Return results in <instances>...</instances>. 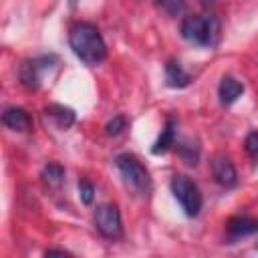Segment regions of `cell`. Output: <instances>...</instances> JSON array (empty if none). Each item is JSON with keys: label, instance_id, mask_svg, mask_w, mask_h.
<instances>
[{"label": "cell", "instance_id": "obj_3", "mask_svg": "<svg viewBox=\"0 0 258 258\" xmlns=\"http://www.w3.org/2000/svg\"><path fill=\"white\" fill-rule=\"evenodd\" d=\"M115 165L123 177V181L137 194L147 196L151 189V177L145 165L133 155V153H119L115 157Z\"/></svg>", "mask_w": 258, "mask_h": 258}, {"label": "cell", "instance_id": "obj_10", "mask_svg": "<svg viewBox=\"0 0 258 258\" xmlns=\"http://www.w3.org/2000/svg\"><path fill=\"white\" fill-rule=\"evenodd\" d=\"M226 226H228L230 238H234V240L258 232V220L256 218H250V216H234V218L228 220Z\"/></svg>", "mask_w": 258, "mask_h": 258}, {"label": "cell", "instance_id": "obj_5", "mask_svg": "<svg viewBox=\"0 0 258 258\" xmlns=\"http://www.w3.org/2000/svg\"><path fill=\"white\" fill-rule=\"evenodd\" d=\"M95 226L101 236L107 240H117L123 236V222L121 212L115 204H101L95 210Z\"/></svg>", "mask_w": 258, "mask_h": 258}, {"label": "cell", "instance_id": "obj_17", "mask_svg": "<svg viewBox=\"0 0 258 258\" xmlns=\"http://www.w3.org/2000/svg\"><path fill=\"white\" fill-rule=\"evenodd\" d=\"M123 129H127V119L123 115H115L107 125H105V133L107 135H119Z\"/></svg>", "mask_w": 258, "mask_h": 258}, {"label": "cell", "instance_id": "obj_18", "mask_svg": "<svg viewBox=\"0 0 258 258\" xmlns=\"http://www.w3.org/2000/svg\"><path fill=\"white\" fill-rule=\"evenodd\" d=\"M244 147H246V153L258 163V131L248 133V137L244 141Z\"/></svg>", "mask_w": 258, "mask_h": 258}, {"label": "cell", "instance_id": "obj_16", "mask_svg": "<svg viewBox=\"0 0 258 258\" xmlns=\"http://www.w3.org/2000/svg\"><path fill=\"white\" fill-rule=\"evenodd\" d=\"M79 198L85 206H91L95 200V185L89 179H81L79 181Z\"/></svg>", "mask_w": 258, "mask_h": 258}, {"label": "cell", "instance_id": "obj_6", "mask_svg": "<svg viewBox=\"0 0 258 258\" xmlns=\"http://www.w3.org/2000/svg\"><path fill=\"white\" fill-rule=\"evenodd\" d=\"M52 62H56L54 54L48 56H36V58H28L20 64L18 69V79L26 89H38L42 83V75L52 67Z\"/></svg>", "mask_w": 258, "mask_h": 258}, {"label": "cell", "instance_id": "obj_4", "mask_svg": "<svg viewBox=\"0 0 258 258\" xmlns=\"http://www.w3.org/2000/svg\"><path fill=\"white\" fill-rule=\"evenodd\" d=\"M171 194L173 198L179 202L181 210L185 212V216L196 218L202 210V194L198 189V185L183 173H175L171 177Z\"/></svg>", "mask_w": 258, "mask_h": 258}, {"label": "cell", "instance_id": "obj_15", "mask_svg": "<svg viewBox=\"0 0 258 258\" xmlns=\"http://www.w3.org/2000/svg\"><path fill=\"white\" fill-rule=\"evenodd\" d=\"M177 151L181 155V159L187 163V165H196L198 163V147H194L189 141H183L177 145Z\"/></svg>", "mask_w": 258, "mask_h": 258}, {"label": "cell", "instance_id": "obj_9", "mask_svg": "<svg viewBox=\"0 0 258 258\" xmlns=\"http://www.w3.org/2000/svg\"><path fill=\"white\" fill-rule=\"evenodd\" d=\"M242 93H244V85H242L238 79H234V77H230V75L222 77V81H220V85H218V97H220V103H222V105H232V103H236Z\"/></svg>", "mask_w": 258, "mask_h": 258}, {"label": "cell", "instance_id": "obj_12", "mask_svg": "<svg viewBox=\"0 0 258 258\" xmlns=\"http://www.w3.org/2000/svg\"><path fill=\"white\" fill-rule=\"evenodd\" d=\"M189 81H191L189 73H185V69L177 60H167V64H165V83H167V87L183 89V87L189 85Z\"/></svg>", "mask_w": 258, "mask_h": 258}, {"label": "cell", "instance_id": "obj_11", "mask_svg": "<svg viewBox=\"0 0 258 258\" xmlns=\"http://www.w3.org/2000/svg\"><path fill=\"white\" fill-rule=\"evenodd\" d=\"M175 129H177L175 119H173V117H167V121H165V125H163V129H161V133H159V137L155 139V143H153V147H151V153H153V155H161V153L169 151V149L175 145Z\"/></svg>", "mask_w": 258, "mask_h": 258}, {"label": "cell", "instance_id": "obj_1", "mask_svg": "<svg viewBox=\"0 0 258 258\" xmlns=\"http://www.w3.org/2000/svg\"><path fill=\"white\" fill-rule=\"evenodd\" d=\"M69 46L75 56L89 67H95L107 58V44L99 28L91 22H75L69 28Z\"/></svg>", "mask_w": 258, "mask_h": 258}, {"label": "cell", "instance_id": "obj_14", "mask_svg": "<svg viewBox=\"0 0 258 258\" xmlns=\"http://www.w3.org/2000/svg\"><path fill=\"white\" fill-rule=\"evenodd\" d=\"M40 177H42V181L48 187H60L62 181H64V167L58 165V163H54V161H50V163H46L42 167Z\"/></svg>", "mask_w": 258, "mask_h": 258}, {"label": "cell", "instance_id": "obj_2", "mask_svg": "<svg viewBox=\"0 0 258 258\" xmlns=\"http://www.w3.org/2000/svg\"><path fill=\"white\" fill-rule=\"evenodd\" d=\"M181 36L196 46H216L220 38V20L214 14H189L181 20Z\"/></svg>", "mask_w": 258, "mask_h": 258}, {"label": "cell", "instance_id": "obj_13", "mask_svg": "<svg viewBox=\"0 0 258 258\" xmlns=\"http://www.w3.org/2000/svg\"><path fill=\"white\" fill-rule=\"evenodd\" d=\"M46 115L56 123L58 129H69L75 123V111L64 107V105H48Z\"/></svg>", "mask_w": 258, "mask_h": 258}, {"label": "cell", "instance_id": "obj_8", "mask_svg": "<svg viewBox=\"0 0 258 258\" xmlns=\"http://www.w3.org/2000/svg\"><path fill=\"white\" fill-rule=\"evenodd\" d=\"M2 123H4V127L12 129V131H18V133H26V131L32 129L30 115L24 109H20V107H8V109H4Z\"/></svg>", "mask_w": 258, "mask_h": 258}, {"label": "cell", "instance_id": "obj_19", "mask_svg": "<svg viewBox=\"0 0 258 258\" xmlns=\"http://www.w3.org/2000/svg\"><path fill=\"white\" fill-rule=\"evenodd\" d=\"M44 258H71V254H67V252H62V250H48L46 254H44Z\"/></svg>", "mask_w": 258, "mask_h": 258}, {"label": "cell", "instance_id": "obj_7", "mask_svg": "<svg viewBox=\"0 0 258 258\" xmlns=\"http://www.w3.org/2000/svg\"><path fill=\"white\" fill-rule=\"evenodd\" d=\"M212 175H214L216 183H220L222 187H234L238 183L236 167H234L232 159L224 153H218L212 159Z\"/></svg>", "mask_w": 258, "mask_h": 258}]
</instances>
